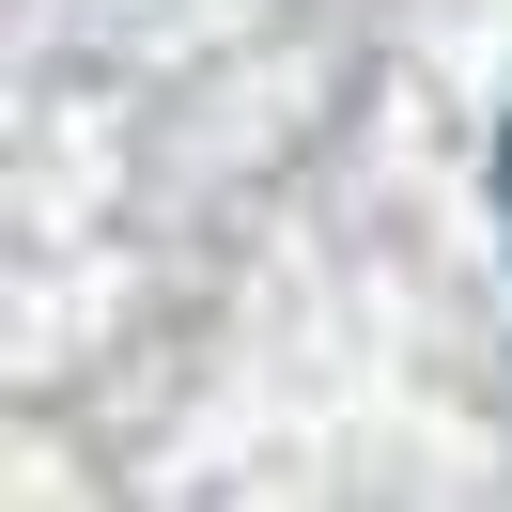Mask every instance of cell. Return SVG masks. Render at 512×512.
<instances>
[{"mask_svg":"<svg viewBox=\"0 0 512 512\" xmlns=\"http://www.w3.org/2000/svg\"><path fill=\"white\" fill-rule=\"evenodd\" d=\"M497 218H512V109H497Z\"/></svg>","mask_w":512,"mask_h":512,"instance_id":"cell-1","label":"cell"}]
</instances>
